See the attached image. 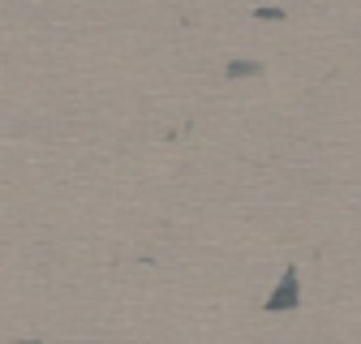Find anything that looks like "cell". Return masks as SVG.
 <instances>
[{
	"mask_svg": "<svg viewBox=\"0 0 361 344\" xmlns=\"http://www.w3.org/2000/svg\"><path fill=\"white\" fill-rule=\"evenodd\" d=\"M297 306H301V284H297V271H284V276H280V288L267 297V314L297 310Z\"/></svg>",
	"mask_w": 361,
	"mask_h": 344,
	"instance_id": "1",
	"label": "cell"
}]
</instances>
